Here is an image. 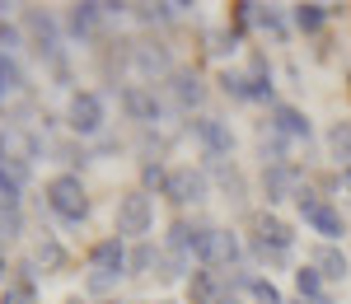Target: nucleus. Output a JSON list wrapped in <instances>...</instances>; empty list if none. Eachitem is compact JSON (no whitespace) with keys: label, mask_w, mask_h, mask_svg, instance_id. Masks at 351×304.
Here are the masks:
<instances>
[{"label":"nucleus","mask_w":351,"mask_h":304,"mask_svg":"<svg viewBox=\"0 0 351 304\" xmlns=\"http://www.w3.org/2000/svg\"><path fill=\"white\" fill-rule=\"evenodd\" d=\"M47 201H52V211L61 216V220H84V211H89L80 178H71V173H61V178L47 183Z\"/></svg>","instance_id":"f257e3e1"},{"label":"nucleus","mask_w":351,"mask_h":304,"mask_svg":"<svg viewBox=\"0 0 351 304\" xmlns=\"http://www.w3.org/2000/svg\"><path fill=\"white\" fill-rule=\"evenodd\" d=\"M150 197H141V192H132V197H122L117 201V234H132V239H141V234H150Z\"/></svg>","instance_id":"f03ea898"},{"label":"nucleus","mask_w":351,"mask_h":304,"mask_svg":"<svg viewBox=\"0 0 351 304\" xmlns=\"http://www.w3.org/2000/svg\"><path fill=\"white\" fill-rule=\"evenodd\" d=\"M295 201H300V211H304V220L314 225V229H319L324 239H337V234H342V216H337V211H332L328 201H319V197L309 192V188H300Z\"/></svg>","instance_id":"7ed1b4c3"},{"label":"nucleus","mask_w":351,"mask_h":304,"mask_svg":"<svg viewBox=\"0 0 351 304\" xmlns=\"http://www.w3.org/2000/svg\"><path fill=\"white\" fill-rule=\"evenodd\" d=\"M164 197H169V201H178V206L202 201V197H206V178H202L197 168H173V173H169V183H164Z\"/></svg>","instance_id":"20e7f679"},{"label":"nucleus","mask_w":351,"mask_h":304,"mask_svg":"<svg viewBox=\"0 0 351 304\" xmlns=\"http://www.w3.org/2000/svg\"><path fill=\"white\" fill-rule=\"evenodd\" d=\"M71 127H75L80 136H94V131L104 127V99H99V94H75V99H71Z\"/></svg>","instance_id":"39448f33"},{"label":"nucleus","mask_w":351,"mask_h":304,"mask_svg":"<svg viewBox=\"0 0 351 304\" xmlns=\"http://www.w3.org/2000/svg\"><path fill=\"white\" fill-rule=\"evenodd\" d=\"M206 234H211V229H202V225H173V229H169V244H173L178 257H188V253L202 257V253H206Z\"/></svg>","instance_id":"423d86ee"},{"label":"nucleus","mask_w":351,"mask_h":304,"mask_svg":"<svg viewBox=\"0 0 351 304\" xmlns=\"http://www.w3.org/2000/svg\"><path fill=\"white\" fill-rule=\"evenodd\" d=\"M234 257H239V244H234V234H230V229H211V234H206V253H202V262L230 267Z\"/></svg>","instance_id":"0eeeda50"},{"label":"nucleus","mask_w":351,"mask_h":304,"mask_svg":"<svg viewBox=\"0 0 351 304\" xmlns=\"http://www.w3.org/2000/svg\"><path fill=\"white\" fill-rule=\"evenodd\" d=\"M89 262H94L99 272H112V277H117V272L127 267V253H122V244H117V239H104V244H94Z\"/></svg>","instance_id":"6e6552de"},{"label":"nucleus","mask_w":351,"mask_h":304,"mask_svg":"<svg viewBox=\"0 0 351 304\" xmlns=\"http://www.w3.org/2000/svg\"><path fill=\"white\" fill-rule=\"evenodd\" d=\"M197 136L206 140V150H211V155H230V150H234V136L220 127L216 117H202V122H197Z\"/></svg>","instance_id":"1a4fd4ad"},{"label":"nucleus","mask_w":351,"mask_h":304,"mask_svg":"<svg viewBox=\"0 0 351 304\" xmlns=\"http://www.w3.org/2000/svg\"><path fill=\"white\" fill-rule=\"evenodd\" d=\"M258 244H267V249H291V225L276 220V216H258Z\"/></svg>","instance_id":"9d476101"},{"label":"nucleus","mask_w":351,"mask_h":304,"mask_svg":"<svg viewBox=\"0 0 351 304\" xmlns=\"http://www.w3.org/2000/svg\"><path fill=\"white\" fill-rule=\"evenodd\" d=\"M122 108L132 112V117H141V122H150V117H155V99H150L141 84H132V89L122 94Z\"/></svg>","instance_id":"9b49d317"},{"label":"nucleus","mask_w":351,"mask_h":304,"mask_svg":"<svg viewBox=\"0 0 351 304\" xmlns=\"http://www.w3.org/2000/svg\"><path fill=\"white\" fill-rule=\"evenodd\" d=\"M263 188H267V201H281V197L291 192V188H295V178H291V168H267V173H263Z\"/></svg>","instance_id":"f8f14e48"},{"label":"nucleus","mask_w":351,"mask_h":304,"mask_svg":"<svg viewBox=\"0 0 351 304\" xmlns=\"http://www.w3.org/2000/svg\"><path fill=\"white\" fill-rule=\"evenodd\" d=\"M328 150H332V160H342L351 168V122H337L332 131H328Z\"/></svg>","instance_id":"ddd939ff"},{"label":"nucleus","mask_w":351,"mask_h":304,"mask_svg":"<svg viewBox=\"0 0 351 304\" xmlns=\"http://www.w3.org/2000/svg\"><path fill=\"white\" fill-rule=\"evenodd\" d=\"M314 267H319L324 277H332V281L347 277V257H342L337 249H319V253H314Z\"/></svg>","instance_id":"4468645a"},{"label":"nucleus","mask_w":351,"mask_h":304,"mask_svg":"<svg viewBox=\"0 0 351 304\" xmlns=\"http://www.w3.org/2000/svg\"><path fill=\"white\" fill-rule=\"evenodd\" d=\"M173 99H178V103H202V80H197L192 71H178V75H173Z\"/></svg>","instance_id":"2eb2a0df"},{"label":"nucleus","mask_w":351,"mask_h":304,"mask_svg":"<svg viewBox=\"0 0 351 304\" xmlns=\"http://www.w3.org/2000/svg\"><path fill=\"white\" fill-rule=\"evenodd\" d=\"M328 19V5H295V24L304 28V33H319Z\"/></svg>","instance_id":"dca6fc26"},{"label":"nucleus","mask_w":351,"mask_h":304,"mask_svg":"<svg viewBox=\"0 0 351 304\" xmlns=\"http://www.w3.org/2000/svg\"><path fill=\"white\" fill-rule=\"evenodd\" d=\"M239 290H248L258 304H281V295H276V286L271 281H258V277H243L239 281Z\"/></svg>","instance_id":"f3484780"},{"label":"nucleus","mask_w":351,"mask_h":304,"mask_svg":"<svg viewBox=\"0 0 351 304\" xmlns=\"http://www.w3.org/2000/svg\"><path fill=\"white\" fill-rule=\"evenodd\" d=\"M24 24H28V33H33V38H38L47 52L56 47V28H52V19H43V14H24Z\"/></svg>","instance_id":"a211bd4d"},{"label":"nucleus","mask_w":351,"mask_h":304,"mask_svg":"<svg viewBox=\"0 0 351 304\" xmlns=\"http://www.w3.org/2000/svg\"><path fill=\"white\" fill-rule=\"evenodd\" d=\"M276 127H281L286 136H309V122H304L295 108H281V112H276Z\"/></svg>","instance_id":"6ab92c4d"},{"label":"nucleus","mask_w":351,"mask_h":304,"mask_svg":"<svg viewBox=\"0 0 351 304\" xmlns=\"http://www.w3.org/2000/svg\"><path fill=\"white\" fill-rule=\"evenodd\" d=\"M295 286H300V295H309V300L319 304V272H314V267H300V272H295Z\"/></svg>","instance_id":"aec40b11"},{"label":"nucleus","mask_w":351,"mask_h":304,"mask_svg":"<svg viewBox=\"0 0 351 304\" xmlns=\"http://www.w3.org/2000/svg\"><path fill=\"white\" fill-rule=\"evenodd\" d=\"M155 262H160V253L150 249V244H141V249L132 253V272H150V267H155Z\"/></svg>","instance_id":"412c9836"},{"label":"nucleus","mask_w":351,"mask_h":304,"mask_svg":"<svg viewBox=\"0 0 351 304\" xmlns=\"http://www.w3.org/2000/svg\"><path fill=\"white\" fill-rule=\"evenodd\" d=\"M220 84H225V94H234V99H248V80H243V75H234V71H225V75H220Z\"/></svg>","instance_id":"4be33fe9"},{"label":"nucleus","mask_w":351,"mask_h":304,"mask_svg":"<svg viewBox=\"0 0 351 304\" xmlns=\"http://www.w3.org/2000/svg\"><path fill=\"white\" fill-rule=\"evenodd\" d=\"M112 272H99V267H94V272H89V290H99V295H104V290H112Z\"/></svg>","instance_id":"5701e85b"},{"label":"nucleus","mask_w":351,"mask_h":304,"mask_svg":"<svg viewBox=\"0 0 351 304\" xmlns=\"http://www.w3.org/2000/svg\"><path fill=\"white\" fill-rule=\"evenodd\" d=\"M141 71H164V52H136Z\"/></svg>","instance_id":"b1692460"},{"label":"nucleus","mask_w":351,"mask_h":304,"mask_svg":"<svg viewBox=\"0 0 351 304\" xmlns=\"http://www.w3.org/2000/svg\"><path fill=\"white\" fill-rule=\"evenodd\" d=\"M38 262H47V267H61V249H56V244H43V249H38Z\"/></svg>","instance_id":"393cba45"},{"label":"nucleus","mask_w":351,"mask_h":304,"mask_svg":"<svg viewBox=\"0 0 351 304\" xmlns=\"http://www.w3.org/2000/svg\"><path fill=\"white\" fill-rule=\"evenodd\" d=\"M145 183H150V188H164V183H169V173H164L160 164H145Z\"/></svg>","instance_id":"a878e982"},{"label":"nucleus","mask_w":351,"mask_h":304,"mask_svg":"<svg viewBox=\"0 0 351 304\" xmlns=\"http://www.w3.org/2000/svg\"><path fill=\"white\" fill-rule=\"evenodd\" d=\"M0 304H28V290H5V300Z\"/></svg>","instance_id":"bb28decb"},{"label":"nucleus","mask_w":351,"mask_h":304,"mask_svg":"<svg viewBox=\"0 0 351 304\" xmlns=\"http://www.w3.org/2000/svg\"><path fill=\"white\" fill-rule=\"evenodd\" d=\"M5 89H10V84H5V61H0V94H5Z\"/></svg>","instance_id":"cd10ccee"},{"label":"nucleus","mask_w":351,"mask_h":304,"mask_svg":"<svg viewBox=\"0 0 351 304\" xmlns=\"http://www.w3.org/2000/svg\"><path fill=\"white\" fill-rule=\"evenodd\" d=\"M0 281H5V262H0Z\"/></svg>","instance_id":"c85d7f7f"},{"label":"nucleus","mask_w":351,"mask_h":304,"mask_svg":"<svg viewBox=\"0 0 351 304\" xmlns=\"http://www.w3.org/2000/svg\"><path fill=\"white\" fill-rule=\"evenodd\" d=\"M347 188H351V168H347Z\"/></svg>","instance_id":"c756f323"}]
</instances>
